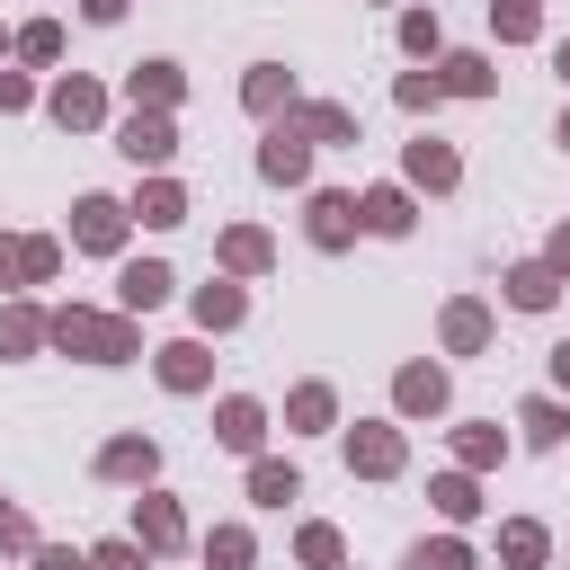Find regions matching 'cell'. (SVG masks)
<instances>
[{"instance_id":"6da1fadb","label":"cell","mask_w":570,"mask_h":570,"mask_svg":"<svg viewBox=\"0 0 570 570\" xmlns=\"http://www.w3.org/2000/svg\"><path fill=\"white\" fill-rule=\"evenodd\" d=\"M53 338H62V347H89V356H125V330H116V321H98V312H62V321H53Z\"/></svg>"},{"instance_id":"7a4b0ae2","label":"cell","mask_w":570,"mask_h":570,"mask_svg":"<svg viewBox=\"0 0 570 570\" xmlns=\"http://www.w3.org/2000/svg\"><path fill=\"white\" fill-rule=\"evenodd\" d=\"M258 169H267V178H303V169H312V142H303L294 125H276L267 151H258Z\"/></svg>"},{"instance_id":"3957f363","label":"cell","mask_w":570,"mask_h":570,"mask_svg":"<svg viewBox=\"0 0 570 570\" xmlns=\"http://www.w3.org/2000/svg\"><path fill=\"white\" fill-rule=\"evenodd\" d=\"M71 232H80V249H116V240H125V214H116L107 196H80V223H71Z\"/></svg>"},{"instance_id":"277c9868","label":"cell","mask_w":570,"mask_h":570,"mask_svg":"<svg viewBox=\"0 0 570 570\" xmlns=\"http://www.w3.org/2000/svg\"><path fill=\"white\" fill-rule=\"evenodd\" d=\"M356 223H365V214H356V196H312V240H321V249H338Z\"/></svg>"},{"instance_id":"5b68a950","label":"cell","mask_w":570,"mask_h":570,"mask_svg":"<svg viewBox=\"0 0 570 570\" xmlns=\"http://www.w3.org/2000/svg\"><path fill=\"white\" fill-rule=\"evenodd\" d=\"M125 151H134V160H169V151H178L169 116H134V125H125Z\"/></svg>"},{"instance_id":"8992f818","label":"cell","mask_w":570,"mask_h":570,"mask_svg":"<svg viewBox=\"0 0 570 570\" xmlns=\"http://www.w3.org/2000/svg\"><path fill=\"white\" fill-rule=\"evenodd\" d=\"M356 214H365V232H410V196H401V187H374Z\"/></svg>"},{"instance_id":"52a82bcc","label":"cell","mask_w":570,"mask_h":570,"mask_svg":"<svg viewBox=\"0 0 570 570\" xmlns=\"http://www.w3.org/2000/svg\"><path fill=\"white\" fill-rule=\"evenodd\" d=\"M169 285H178V276H169L160 258H142V267H125V303H134V312H151V303H160Z\"/></svg>"},{"instance_id":"ba28073f","label":"cell","mask_w":570,"mask_h":570,"mask_svg":"<svg viewBox=\"0 0 570 570\" xmlns=\"http://www.w3.org/2000/svg\"><path fill=\"white\" fill-rule=\"evenodd\" d=\"M347 463H365V472H392V463H401V436H392V428H365V436H347Z\"/></svg>"},{"instance_id":"9c48e42d","label":"cell","mask_w":570,"mask_h":570,"mask_svg":"<svg viewBox=\"0 0 570 570\" xmlns=\"http://www.w3.org/2000/svg\"><path fill=\"white\" fill-rule=\"evenodd\" d=\"M160 383L169 392H196L205 383V347H160Z\"/></svg>"},{"instance_id":"30bf717a","label":"cell","mask_w":570,"mask_h":570,"mask_svg":"<svg viewBox=\"0 0 570 570\" xmlns=\"http://www.w3.org/2000/svg\"><path fill=\"white\" fill-rule=\"evenodd\" d=\"M258 428H267V419H258V401H223V428H214V436L249 454V445H258Z\"/></svg>"},{"instance_id":"8fae6325","label":"cell","mask_w":570,"mask_h":570,"mask_svg":"<svg viewBox=\"0 0 570 570\" xmlns=\"http://www.w3.org/2000/svg\"><path fill=\"white\" fill-rule=\"evenodd\" d=\"M53 116H62V125H98V89H89V80H62V89H53Z\"/></svg>"},{"instance_id":"7c38bea8","label":"cell","mask_w":570,"mask_h":570,"mask_svg":"<svg viewBox=\"0 0 570 570\" xmlns=\"http://www.w3.org/2000/svg\"><path fill=\"white\" fill-rule=\"evenodd\" d=\"M410 178H428V187H454V151H445V142H410Z\"/></svg>"},{"instance_id":"4fadbf2b","label":"cell","mask_w":570,"mask_h":570,"mask_svg":"<svg viewBox=\"0 0 570 570\" xmlns=\"http://www.w3.org/2000/svg\"><path fill=\"white\" fill-rule=\"evenodd\" d=\"M508 303H517V312H543V303H552V267H517V276H508Z\"/></svg>"},{"instance_id":"5bb4252c","label":"cell","mask_w":570,"mask_h":570,"mask_svg":"<svg viewBox=\"0 0 570 570\" xmlns=\"http://www.w3.org/2000/svg\"><path fill=\"white\" fill-rule=\"evenodd\" d=\"M436 401H445V374L436 365H410L401 374V410H436Z\"/></svg>"},{"instance_id":"9a60e30c","label":"cell","mask_w":570,"mask_h":570,"mask_svg":"<svg viewBox=\"0 0 570 570\" xmlns=\"http://www.w3.org/2000/svg\"><path fill=\"white\" fill-rule=\"evenodd\" d=\"M178 534H187V525H178V508H169V499H142V543H151V552H169Z\"/></svg>"},{"instance_id":"2e32d148","label":"cell","mask_w":570,"mask_h":570,"mask_svg":"<svg viewBox=\"0 0 570 570\" xmlns=\"http://www.w3.org/2000/svg\"><path fill=\"white\" fill-rule=\"evenodd\" d=\"M436 89H463V98H481V89H490V62H481V53H454Z\"/></svg>"},{"instance_id":"e0dca14e","label":"cell","mask_w":570,"mask_h":570,"mask_svg":"<svg viewBox=\"0 0 570 570\" xmlns=\"http://www.w3.org/2000/svg\"><path fill=\"white\" fill-rule=\"evenodd\" d=\"M196 321H205V330H232V321H240V294H232V285H205V294H196Z\"/></svg>"},{"instance_id":"ac0fdd59","label":"cell","mask_w":570,"mask_h":570,"mask_svg":"<svg viewBox=\"0 0 570 570\" xmlns=\"http://www.w3.org/2000/svg\"><path fill=\"white\" fill-rule=\"evenodd\" d=\"M98 463H107L116 481H151V445H134V436H125V445H107Z\"/></svg>"},{"instance_id":"d6986e66","label":"cell","mask_w":570,"mask_h":570,"mask_svg":"<svg viewBox=\"0 0 570 570\" xmlns=\"http://www.w3.org/2000/svg\"><path fill=\"white\" fill-rule=\"evenodd\" d=\"M134 98L169 107V98H178V71H169V62H142V71H134Z\"/></svg>"},{"instance_id":"ffe728a7","label":"cell","mask_w":570,"mask_h":570,"mask_svg":"<svg viewBox=\"0 0 570 570\" xmlns=\"http://www.w3.org/2000/svg\"><path fill=\"white\" fill-rule=\"evenodd\" d=\"M249 490H258V499H267V508H285V499H294V490H303V481H294V472H285V463H258V472H249Z\"/></svg>"},{"instance_id":"44dd1931","label":"cell","mask_w":570,"mask_h":570,"mask_svg":"<svg viewBox=\"0 0 570 570\" xmlns=\"http://www.w3.org/2000/svg\"><path fill=\"white\" fill-rule=\"evenodd\" d=\"M205 561H214V570H249V534H240V525H223V534L205 543Z\"/></svg>"},{"instance_id":"7402d4cb","label":"cell","mask_w":570,"mask_h":570,"mask_svg":"<svg viewBox=\"0 0 570 570\" xmlns=\"http://www.w3.org/2000/svg\"><path fill=\"white\" fill-rule=\"evenodd\" d=\"M36 338H45V321H36V312H9V321H0V347H9V356H27Z\"/></svg>"},{"instance_id":"603a6c76","label":"cell","mask_w":570,"mask_h":570,"mask_svg":"<svg viewBox=\"0 0 570 570\" xmlns=\"http://www.w3.org/2000/svg\"><path fill=\"white\" fill-rule=\"evenodd\" d=\"M561 428H570V419H561L552 401H525V436H534V445H561Z\"/></svg>"},{"instance_id":"cb8c5ba5","label":"cell","mask_w":570,"mask_h":570,"mask_svg":"<svg viewBox=\"0 0 570 570\" xmlns=\"http://www.w3.org/2000/svg\"><path fill=\"white\" fill-rule=\"evenodd\" d=\"M142 223H187V196H178V187H151V196H142Z\"/></svg>"},{"instance_id":"d4e9b609","label":"cell","mask_w":570,"mask_h":570,"mask_svg":"<svg viewBox=\"0 0 570 570\" xmlns=\"http://www.w3.org/2000/svg\"><path fill=\"white\" fill-rule=\"evenodd\" d=\"M490 18H499V36H534V0H490Z\"/></svg>"},{"instance_id":"484cf974","label":"cell","mask_w":570,"mask_h":570,"mask_svg":"<svg viewBox=\"0 0 570 570\" xmlns=\"http://www.w3.org/2000/svg\"><path fill=\"white\" fill-rule=\"evenodd\" d=\"M285 89H294V80H285V71H249V107H258V116H267V107H276V98H285Z\"/></svg>"},{"instance_id":"4316f807","label":"cell","mask_w":570,"mask_h":570,"mask_svg":"<svg viewBox=\"0 0 570 570\" xmlns=\"http://www.w3.org/2000/svg\"><path fill=\"white\" fill-rule=\"evenodd\" d=\"M508 561L534 570V561H543V534H534V525H508Z\"/></svg>"},{"instance_id":"83f0119b","label":"cell","mask_w":570,"mask_h":570,"mask_svg":"<svg viewBox=\"0 0 570 570\" xmlns=\"http://www.w3.org/2000/svg\"><path fill=\"white\" fill-rule=\"evenodd\" d=\"M401 45H410V53H428V45H436V18H428V9H410V18H401Z\"/></svg>"},{"instance_id":"f1b7e54d","label":"cell","mask_w":570,"mask_h":570,"mask_svg":"<svg viewBox=\"0 0 570 570\" xmlns=\"http://www.w3.org/2000/svg\"><path fill=\"white\" fill-rule=\"evenodd\" d=\"M312 134H321V142H347L356 125H347V107H312Z\"/></svg>"},{"instance_id":"f546056e","label":"cell","mask_w":570,"mask_h":570,"mask_svg":"<svg viewBox=\"0 0 570 570\" xmlns=\"http://www.w3.org/2000/svg\"><path fill=\"white\" fill-rule=\"evenodd\" d=\"M436 508H445V517H472L481 499H472V481H436Z\"/></svg>"},{"instance_id":"4dcf8cb0","label":"cell","mask_w":570,"mask_h":570,"mask_svg":"<svg viewBox=\"0 0 570 570\" xmlns=\"http://www.w3.org/2000/svg\"><path fill=\"white\" fill-rule=\"evenodd\" d=\"M303 561H312V570H330V561H338V534H330V525H312V534H303Z\"/></svg>"},{"instance_id":"1f68e13d","label":"cell","mask_w":570,"mask_h":570,"mask_svg":"<svg viewBox=\"0 0 570 570\" xmlns=\"http://www.w3.org/2000/svg\"><path fill=\"white\" fill-rule=\"evenodd\" d=\"M18 45H27V62H53V53H62V36H53V27H27Z\"/></svg>"},{"instance_id":"d6a6232c","label":"cell","mask_w":570,"mask_h":570,"mask_svg":"<svg viewBox=\"0 0 570 570\" xmlns=\"http://www.w3.org/2000/svg\"><path fill=\"white\" fill-rule=\"evenodd\" d=\"M445 338H454V347H472V338H481V312H472V303H463V312H445Z\"/></svg>"},{"instance_id":"836d02e7","label":"cell","mask_w":570,"mask_h":570,"mask_svg":"<svg viewBox=\"0 0 570 570\" xmlns=\"http://www.w3.org/2000/svg\"><path fill=\"white\" fill-rule=\"evenodd\" d=\"M419 570H472V561H463V543H428V552H419Z\"/></svg>"},{"instance_id":"e575fe53","label":"cell","mask_w":570,"mask_h":570,"mask_svg":"<svg viewBox=\"0 0 570 570\" xmlns=\"http://www.w3.org/2000/svg\"><path fill=\"white\" fill-rule=\"evenodd\" d=\"M0 543H36V525H27L18 508H0Z\"/></svg>"},{"instance_id":"d590c367","label":"cell","mask_w":570,"mask_h":570,"mask_svg":"<svg viewBox=\"0 0 570 570\" xmlns=\"http://www.w3.org/2000/svg\"><path fill=\"white\" fill-rule=\"evenodd\" d=\"M36 570H89V561H71V552H36Z\"/></svg>"},{"instance_id":"8d00e7d4","label":"cell","mask_w":570,"mask_h":570,"mask_svg":"<svg viewBox=\"0 0 570 570\" xmlns=\"http://www.w3.org/2000/svg\"><path fill=\"white\" fill-rule=\"evenodd\" d=\"M80 9H89V18H116V9H125V0H80Z\"/></svg>"},{"instance_id":"74e56055","label":"cell","mask_w":570,"mask_h":570,"mask_svg":"<svg viewBox=\"0 0 570 570\" xmlns=\"http://www.w3.org/2000/svg\"><path fill=\"white\" fill-rule=\"evenodd\" d=\"M9 276H18V249H9V240H0V285H9Z\"/></svg>"},{"instance_id":"f35d334b","label":"cell","mask_w":570,"mask_h":570,"mask_svg":"<svg viewBox=\"0 0 570 570\" xmlns=\"http://www.w3.org/2000/svg\"><path fill=\"white\" fill-rule=\"evenodd\" d=\"M552 374H561V383H570V347H552Z\"/></svg>"},{"instance_id":"ab89813d","label":"cell","mask_w":570,"mask_h":570,"mask_svg":"<svg viewBox=\"0 0 570 570\" xmlns=\"http://www.w3.org/2000/svg\"><path fill=\"white\" fill-rule=\"evenodd\" d=\"M552 258H561V267H570V232H561V240H552Z\"/></svg>"},{"instance_id":"60d3db41","label":"cell","mask_w":570,"mask_h":570,"mask_svg":"<svg viewBox=\"0 0 570 570\" xmlns=\"http://www.w3.org/2000/svg\"><path fill=\"white\" fill-rule=\"evenodd\" d=\"M561 80H570V45H561Z\"/></svg>"},{"instance_id":"b9f144b4","label":"cell","mask_w":570,"mask_h":570,"mask_svg":"<svg viewBox=\"0 0 570 570\" xmlns=\"http://www.w3.org/2000/svg\"><path fill=\"white\" fill-rule=\"evenodd\" d=\"M561 142H570V125H561Z\"/></svg>"}]
</instances>
